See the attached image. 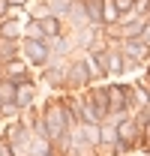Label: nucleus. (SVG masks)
Masks as SVG:
<instances>
[{
  "label": "nucleus",
  "mask_w": 150,
  "mask_h": 156,
  "mask_svg": "<svg viewBox=\"0 0 150 156\" xmlns=\"http://www.w3.org/2000/svg\"><path fill=\"white\" fill-rule=\"evenodd\" d=\"M63 114L57 111V108H51L48 111V132H51V138H60V132H63Z\"/></svg>",
  "instance_id": "1"
},
{
  "label": "nucleus",
  "mask_w": 150,
  "mask_h": 156,
  "mask_svg": "<svg viewBox=\"0 0 150 156\" xmlns=\"http://www.w3.org/2000/svg\"><path fill=\"white\" fill-rule=\"evenodd\" d=\"M27 54H30V60H33V63H42L48 51H45V45H42V42H36V39H33V42H27Z\"/></svg>",
  "instance_id": "2"
},
{
  "label": "nucleus",
  "mask_w": 150,
  "mask_h": 156,
  "mask_svg": "<svg viewBox=\"0 0 150 156\" xmlns=\"http://www.w3.org/2000/svg\"><path fill=\"white\" fill-rule=\"evenodd\" d=\"M117 15H120L117 3H111V0H105V3H102V21H108V24H114V21H120Z\"/></svg>",
  "instance_id": "3"
},
{
  "label": "nucleus",
  "mask_w": 150,
  "mask_h": 156,
  "mask_svg": "<svg viewBox=\"0 0 150 156\" xmlns=\"http://www.w3.org/2000/svg\"><path fill=\"white\" fill-rule=\"evenodd\" d=\"M123 93H126V87H111L108 90V105L111 108H123Z\"/></svg>",
  "instance_id": "4"
},
{
  "label": "nucleus",
  "mask_w": 150,
  "mask_h": 156,
  "mask_svg": "<svg viewBox=\"0 0 150 156\" xmlns=\"http://www.w3.org/2000/svg\"><path fill=\"white\" fill-rule=\"evenodd\" d=\"M39 24H42V33H48V36H57V33H60V21L51 18V15H48V18H42Z\"/></svg>",
  "instance_id": "5"
},
{
  "label": "nucleus",
  "mask_w": 150,
  "mask_h": 156,
  "mask_svg": "<svg viewBox=\"0 0 150 156\" xmlns=\"http://www.w3.org/2000/svg\"><path fill=\"white\" fill-rule=\"evenodd\" d=\"M30 99H33V87H30V84H21L18 93H15V102H18V105H27Z\"/></svg>",
  "instance_id": "6"
},
{
  "label": "nucleus",
  "mask_w": 150,
  "mask_h": 156,
  "mask_svg": "<svg viewBox=\"0 0 150 156\" xmlns=\"http://www.w3.org/2000/svg\"><path fill=\"white\" fill-rule=\"evenodd\" d=\"M117 135L123 138V141H129V138L135 135V123H132V120H126V123H120V126H117Z\"/></svg>",
  "instance_id": "7"
},
{
  "label": "nucleus",
  "mask_w": 150,
  "mask_h": 156,
  "mask_svg": "<svg viewBox=\"0 0 150 156\" xmlns=\"http://www.w3.org/2000/svg\"><path fill=\"white\" fill-rule=\"evenodd\" d=\"M0 33H3V39H15V36H18V24H15V21H6Z\"/></svg>",
  "instance_id": "8"
},
{
  "label": "nucleus",
  "mask_w": 150,
  "mask_h": 156,
  "mask_svg": "<svg viewBox=\"0 0 150 156\" xmlns=\"http://www.w3.org/2000/svg\"><path fill=\"white\" fill-rule=\"evenodd\" d=\"M0 99H3V102H15V90H12V84H6V81L0 84Z\"/></svg>",
  "instance_id": "9"
},
{
  "label": "nucleus",
  "mask_w": 150,
  "mask_h": 156,
  "mask_svg": "<svg viewBox=\"0 0 150 156\" xmlns=\"http://www.w3.org/2000/svg\"><path fill=\"white\" fill-rule=\"evenodd\" d=\"M129 54H135V57H144V54H147V48H144L141 42H129Z\"/></svg>",
  "instance_id": "10"
},
{
  "label": "nucleus",
  "mask_w": 150,
  "mask_h": 156,
  "mask_svg": "<svg viewBox=\"0 0 150 156\" xmlns=\"http://www.w3.org/2000/svg\"><path fill=\"white\" fill-rule=\"evenodd\" d=\"M84 135H87V141H99V129L96 126H84Z\"/></svg>",
  "instance_id": "11"
},
{
  "label": "nucleus",
  "mask_w": 150,
  "mask_h": 156,
  "mask_svg": "<svg viewBox=\"0 0 150 156\" xmlns=\"http://www.w3.org/2000/svg\"><path fill=\"white\" fill-rule=\"evenodd\" d=\"M114 3H117V9H120V12H126V9H132V0H114Z\"/></svg>",
  "instance_id": "12"
},
{
  "label": "nucleus",
  "mask_w": 150,
  "mask_h": 156,
  "mask_svg": "<svg viewBox=\"0 0 150 156\" xmlns=\"http://www.w3.org/2000/svg\"><path fill=\"white\" fill-rule=\"evenodd\" d=\"M3 12H6V3H3V0H0V15H3Z\"/></svg>",
  "instance_id": "13"
},
{
  "label": "nucleus",
  "mask_w": 150,
  "mask_h": 156,
  "mask_svg": "<svg viewBox=\"0 0 150 156\" xmlns=\"http://www.w3.org/2000/svg\"><path fill=\"white\" fill-rule=\"evenodd\" d=\"M9 3H12V6H15V3H24V0H9Z\"/></svg>",
  "instance_id": "14"
}]
</instances>
